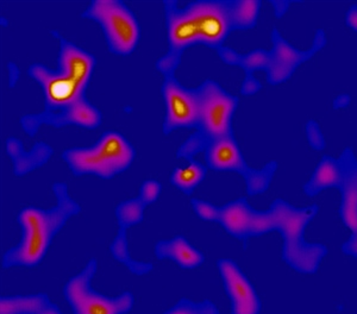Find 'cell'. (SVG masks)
I'll list each match as a JSON object with an SVG mask.
<instances>
[{
    "instance_id": "obj_1",
    "label": "cell",
    "mask_w": 357,
    "mask_h": 314,
    "mask_svg": "<svg viewBox=\"0 0 357 314\" xmlns=\"http://www.w3.org/2000/svg\"><path fill=\"white\" fill-rule=\"evenodd\" d=\"M56 205L49 210L26 207L18 214L17 221L22 228L20 243L8 250L3 256V267L33 268L41 263L53 243L54 237L61 231L66 223L82 211L80 206L68 194L65 184L54 185Z\"/></svg>"
},
{
    "instance_id": "obj_2",
    "label": "cell",
    "mask_w": 357,
    "mask_h": 314,
    "mask_svg": "<svg viewBox=\"0 0 357 314\" xmlns=\"http://www.w3.org/2000/svg\"><path fill=\"white\" fill-rule=\"evenodd\" d=\"M167 6V35L172 50H183L195 43L220 47L234 26L231 3L195 1L185 8Z\"/></svg>"
},
{
    "instance_id": "obj_3",
    "label": "cell",
    "mask_w": 357,
    "mask_h": 314,
    "mask_svg": "<svg viewBox=\"0 0 357 314\" xmlns=\"http://www.w3.org/2000/svg\"><path fill=\"white\" fill-rule=\"evenodd\" d=\"M59 62L57 72L40 65H31L29 70L31 78L42 86L47 112L63 110L80 100L94 65L92 55L66 40H61Z\"/></svg>"
},
{
    "instance_id": "obj_4",
    "label": "cell",
    "mask_w": 357,
    "mask_h": 314,
    "mask_svg": "<svg viewBox=\"0 0 357 314\" xmlns=\"http://www.w3.org/2000/svg\"><path fill=\"white\" fill-rule=\"evenodd\" d=\"M317 206L293 208L284 200H276L269 208V231L279 230L284 238V258L292 268L301 273H314L326 253L325 246L305 244L303 233L316 216Z\"/></svg>"
},
{
    "instance_id": "obj_5",
    "label": "cell",
    "mask_w": 357,
    "mask_h": 314,
    "mask_svg": "<svg viewBox=\"0 0 357 314\" xmlns=\"http://www.w3.org/2000/svg\"><path fill=\"white\" fill-rule=\"evenodd\" d=\"M134 149L118 132H105L91 148L65 151L63 159L77 175L93 174L111 179L130 166Z\"/></svg>"
},
{
    "instance_id": "obj_6",
    "label": "cell",
    "mask_w": 357,
    "mask_h": 314,
    "mask_svg": "<svg viewBox=\"0 0 357 314\" xmlns=\"http://www.w3.org/2000/svg\"><path fill=\"white\" fill-rule=\"evenodd\" d=\"M98 263L89 260L85 268L69 278L63 287V297L73 314H128L134 308L135 297L131 292L110 297L98 293L92 287Z\"/></svg>"
},
{
    "instance_id": "obj_7",
    "label": "cell",
    "mask_w": 357,
    "mask_h": 314,
    "mask_svg": "<svg viewBox=\"0 0 357 314\" xmlns=\"http://www.w3.org/2000/svg\"><path fill=\"white\" fill-rule=\"evenodd\" d=\"M84 16L98 22L105 33L109 49L119 55H128L136 48L139 28L130 10L116 0H96Z\"/></svg>"
},
{
    "instance_id": "obj_8",
    "label": "cell",
    "mask_w": 357,
    "mask_h": 314,
    "mask_svg": "<svg viewBox=\"0 0 357 314\" xmlns=\"http://www.w3.org/2000/svg\"><path fill=\"white\" fill-rule=\"evenodd\" d=\"M199 102V125L207 139L231 136V119L237 99L213 81H206L195 90Z\"/></svg>"
},
{
    "instance_id": "obj_9",
    "label": "cell",
    "mask_w": 357,
    "mask_h": 314,
    "mask_svg": "<svg viewBox=\"0 0 357 314\" xmlns=\"http://www.w3.org/2000/svg\"><path fill=\"white\" fill-rule=\"evenodd\" d=\"M206 161L208 167L215 171H235L242 174L247 181L248 193L250 196L264 193L275 171V164H268L261 173L248 169L242 162L240 149L231 136L213 141L207 148Z\"/></svg>"
},
{
    "instance_id": "obj_10",
    "label": "cell",
    "mask_w": 357,
    "mask_h": 314,
    "mask_svg": "<svg viewBox=\"0 0 357 314\" xmlns=\"http://www.w3.org/2000/svg\"><path fill=\"white\" fill-rule=\"evenodd\" d=\"M224 290L231 305V314H260L262 302L254 285L235 261L222 258L217 263Z\"/></svg>"
},
{
    "instance_id": "obj_11",
    "label": "cell",
    "mask_w": 357,
    "mask_h": 314,
    "mask_svg": "<svg viewBox=\"0 0 357 314\" xmlns=\"http://www.w3.org/2000/svg\"><path fill=\"white\" fill-rule=\"evenodd\" d=\"M173 75H166L163 95L166 102L165 131L175 127H193L199 124V102L195 91H188L178 85Z\"/></svg>"
},
{
    "instance_id": "obj_12",
    "label": "cell",
    "mask_w": 357,
    "mask_h": 314,
    "mask_svg": "<svg viewBox=\"0 0 357 314\" xmlns=\"http://www.w3.org/2000/svg\"><path fill=\"white\" fill-rule=\"evenodd\" d=\"M100 120H102L100 112L82 97L75 104L66 107L59 113L45 111V113L26 116L24 118H22V124L29 135H33L42 124H49L54 127H63V125L74 124V125H82L85 127H96L99 125Z\"/></svg>"
},
{
    "instance_id": "obj_13",
    "label": "cell",
    "mask_w": 357,
    "mask_h": 314,
    "mask_svg": "<svg viewBox=\"0 0 357 314\" xmlns=\"http://www.w3.org/2000/svg\"><path fill=\"white\" fill-rule=\"evenodd\" d=\"M155 253L160 260H171L183 269L197 268L203 265L205 260L203 253L192 246L183 236L158 242L155 248Z\"/></svg>"
},
{
    "instance_id": "obj_14",
    "label": "cell",
    "mask_w": 357,
    "mask_h": 314,
    "mask_svg": "<svg viewBox=\"0 0 357 314\" xmlns=\"http://www.w3.org/2000/svg\"><path fill=\"white\" fill-rule=\"evenodd\" d=\"M252 210L244 199L232 201L220 208V223L227 233L238 240H247L252 230Z\"/></svg>"
},
{
    "instance_id": "obj_15",
    "label": "cell",
    "mask_w": 357,
    "mask_h": 314,
    "mask_svg": "<svg viewBox=\"0 0 357 314\" xmlns=\"http://www.w3.org/2000/svg\"><path fill=\"white\" fill-rule=\"evenodd\" d=\"M50 301L45 293L29 295H3L0 298V314H38Z\"/></svg>"
},
{
    "instance_id": "obj_16",
    "label": "cell",
    "mask_w": 357,
    "mask_h": 314,
    "mask_svg": "<svg viewBox=\"0 0 357 314\" xmlns=\"http://www.w3.org/2000/svg\"><path fill=\"white\" fill-rule=\"evenodd\" d=\"M343 182V175L336 161L325 157L318 166L314 175L309 184L305 186V192L307 196H316L323 189L328 187H341Z\"/></svg>"
},
{
    "instance_id": "obj_17",
    "label": "cell",
    "mask_w": 357,
    "mask_h": 314,
    "mask_svg": "<svg viewBox=\"0 0 357 314\" xmlns=\"http://www.w3.org/2000/svg\"><path fill=\"white\" fill-rule=\"evenodd\" d=\"M110 251L112 256L114 257V260H117L118 262H121V263L126 265V268L135 275L142 276V275L151 273L153 270L151 263L136 261V260L131 258L130 253H129V244H128V240H126V228H119L117 236L114 238V243L111 244Z\"/></svg>"
},
{
    "instance_id": "obj_18",
    "label": "cell",
    "mask_w": 357,
    "mask_h": 314,
    "mask_svg": "<svg viewBox=\"0 0 357 314\" xmlns=\"http://www.w3.org/2000/svg\"><path fill=\"white\" fill-rule=\"evenodd\" d=\"M341 188L343 191V201L340 212L342 219L354 233H357V171L351 175L343 176Z\"/></svg>"
},
{
    "instance_id": "obj_19",
    "label": "cell",
    "mask_w": 357,
    "mask_h": 314,
    "mask_svg": "<svg viewBox=\"0 0 357 314\" xmlns=\"http://www.w3.org/2000/svg\"><path fill=\"white\" fill-rule=\"evenodd\" d=\"M206 176V168L203 164L191 161L187 167L175 169L172 175V184L180 189L181 192L190 196L193 193L198 185Z\"/></svg>"
},
{
    "instance_id": "obj_20",
    "label": "cell",
    "mask_w": 357,
    "mask_h": 314,
    "mask_svg": "<svg viewBox=\"0 0 357 314\" xmlns=\"http://www.w3.org/2000/svg\"><path fill=\"white\" fill-rule=\"evenodd\" d=\"M260 5L255 0L231 3L232 26L236 29H250L254 26L259 16Z\"/></svg>"
},
{
    "instance_id": "obj_21",
    "label": "cell",
    "mask_w": 357,
    "mask_h": 314,
    "mask_svg": "<svg viewBox=\"0 0 357 314\" xmlns=\"http://www.w3.org/2000/svg\"><path fill=\"white\" fill-rule=\"evenodd\" d=\"M144 207L146 205L143 204L139 198L126 200L119 205L116 210V217H117L119 228L128 230L134 225L139 224L144 217Z\"/></svg>"
},
{
    "instance_id": "obj_22",
    "label": "cell",
    "mask_w": 357,
    "mask_h": 314,
    "mask_svg": "<svg viewBox=\"0 0 357 314\" xmlns=\"http://www.w3.org/2000/svg\"><path fill=\"white\" fill-rule=\"evenodd\" d=\"M163 314H220L218 307L211 300L193 301L190 299H180L174 306Z\"/></svg>"
},
{
    "instance_id": "obj_23",
    "label": "cell",
    "mask_w": 357,
    "mask_h": 314,
    "mask_svg": "<svg viewBox=\"0 0 357 314\" xmlns=\"http://www.w3.org/2000/svg\"><path fill=\"white\" fill-rule=\"evenodd\" d=\"M192 206L195 212L206 221H220V208L217 207L215 205L206 203L200 199L192 200Z\"/></svg>"
},
{
    "instance_id": "obj_24",
    "label": "cell",
    "mask_w": 357,
    "mask_h": 314,
    "mask_svg": "<svg viewBox=\"0 0 357 314\" xmlns=\"http://www.w3.org/2000/svg\"><path fill=\"white\" fill-rule=\"evenodd\" d=\"M206 137L202 132H199L198 135L192 136L187 142L183 143V147L180 148V150H178V155L180 157L190 159L191 156L198 154L200 150H203L205 146H206L204 143L206 142Z\"/></svg>"
},
{
    "instance_id": "obj_25",
    "label": "cell",
    "mask_w": 357,
    "mask_h": 314,
    "mask_svg": "<svg viewBox=\"0 0 357 314\" xmlns=\"http://www.w3.org/2000/svg\"><path fill=\"white\" fill-rule=\"evenodd\" d=\"M161 193V185L154 181V180H149L146 181L141 187L139 191V199L142 201L143 204L151 205L155 203L158 199V196Z\"/></svg>"
},
{
    "instance_id": "obj_26",
    "label": "cell",
    "mask_w": 357,
    "mask_h": 314,
    "mask_svg": "<svg viewBox=\"0 0 357 314\" xmlns=\"http://www.w3.org/2000/svg\"><path fill=\"white\" fill-rule=\"evenodd\" d=\"M180 56H181L180 52L171 50L167 56L162 57V58L158 61V70H161L162 73L166 74V75H173L175 67L178 65V61H180Z\"/></svg>"
},
{
    "instance_id": "obj_27",
    "label": "cell",
    "mask_w": 357,
    "mask_h": 314,
    "mask_svg": "<svg viewBox=\"0 0 357 314\" xmlns=\"http://www.w3.org/2000/svg\"><path fill=\"white\" fill-rule=\"evenodd\" d=\"M268 57L266 56V54L262 53L260 50L254 52L247 57V68L249 70H257L261 68V65H264L267 63Z\"/></svg>"
},
{
    "instance_id": "obj_28",
    "label": "cell",
    "mask_w": 357,
    "mask_h": 314,
    "mask_svg": "<svg viewBox=\"0 0 357 314\" xmlns=\"http://www.w3.org/2000/svg\"><path fill=\"white\" fill-rule=\"evenodd\" d=\"M343 250L344 253H349L357 258V233H354V236L345 243Z\"/></svg>"
},
{
    "instance_id": "obj_29",
    "label": "cell",
    "mask_w": 357,
    "mask_h": 314,
    "mask_svg": "<svg viewBox=\"0 0 357 314\" xmlns=\"http://www.w3.org/2000/svg\"><path fill=\"white\" fill-rule=\"evenodd\" d=\"M38 314H62V312L54 302L49 301Z\"/></svg>"
},
{
    "instance_id": "obj_30",
    "label": "cell",
    "mask_w": 357,
    "mask_h": 314,
    "mask_svg": "<svg viewBox=\"0 0 357 314\" xmlns=\"http://www.w3.org/2000/svg\"><path fill=\"white\" fill-rule=\"evenodd\" d=\"M348 23L354 30H357V8H351L348 15Z\"/></svg>"
}]
</instances>
